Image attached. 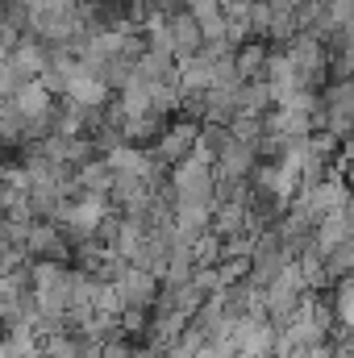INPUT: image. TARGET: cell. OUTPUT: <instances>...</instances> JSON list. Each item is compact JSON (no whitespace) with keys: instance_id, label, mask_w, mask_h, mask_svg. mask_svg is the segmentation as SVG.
I'll use <instances>...</instances> for the list:
<instances>
[{"instance_id":"7a4b0ae2","label":"cell","mask_w":354,"mask_h":358,"mask_svg":"<svg viewBox=\"0 0 354 358\" xmlns=\"http://www.w3.org/2000/svg\"><path fill=\"white\" fill-rule=\"evenodd\" d=\"M196 138H200V121H179V125H167V129L155 138L150 155H155V163H159L163 171H176L179 163H187V159H192Z\"/></svg>"},{"instance_id":"5b68a950","label":"cell","mask_w":354,"mask_h":358,"mask_svg":"<svg viewBox=\"0 0 354 358\" xmlns=\"http://www.w3.org/2000/svg\"><path fill=\"white\" fill-rule=\"evenodd\" d=\"M342 217L351 221V229H354V187H351V196H346V208H342Z\"/></svg>"},{"instance_id":"6da1fadb","label":"cell","mask_w":354,"mask_h":358,"mask_svg":"<svg viewBox=\"0 0 354 358\" xmlns=\"http://www.w3.org/2000/svg\"><path fill=\"white\" fill-rule=\"evenodd\" d=\"M167 187H171L176 208H213V196H217V171H213V163L187 159V163H179L176 171H171Z\"/></svg>"},{"instance_id":"3957f363","label":"cell","mask_w":354,"mask_h":358,"mask_svg":"<svg viewBox=\"0 0 354 358\" xmlns=\"http://www.w3.org/2000/svg\"><path fill=\"white\" fill-rule=\"evenodd\" d=\"M330 308H334V321L342 329H354V279H342L330 296Z\"/></svg>"},{"instance_id":"277c9868","label":"cell","mask_w":354,"mask_h":358,"mask_svg":"<svg viewBox=\"0 0 354 358\" xmlns=\"http://www.w3.org/2000/svg\"><path fill=\"white\" fill-rule=\"evenodd\" d=\"M134 358H163L155 346H134Z\"/></svg>"}]
</instances>
